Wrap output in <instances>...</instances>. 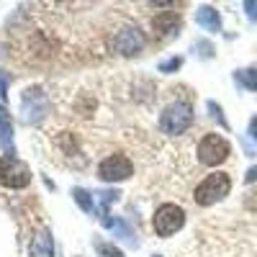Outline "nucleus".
Wrapping results in <instances>:
<instances>
[{
  "mask_svg": "<svg viewBox=\"0 0 257 257\" xmlns=\"http://www.w3.org/2000/svg\"><path fill=\"white\" fill-rule=\"evenodd\" d=\"M231 190V178L226 173H211L208 178H203L198 185H196V193H193V198H196L198 206H213L219 203L229 196Z\"/></svg>",
  "mask_w": 257,
  "mask_h": 257,
  "instance_id": "obj_1",
  "label": "nucleus"
},
{
  "mask_svg": "<svg viewBox=\"0 0 257 257\" xmlns=\"http://www.w3.org/2000/svg\"><path fill=\"white\" fill-rule=\"evenodd\" d=\"M198 162L206 165V167H216L221 165L229 155H231V144L221 137V134H206L201 142H198Z\"/></svg>",
  "mask_w": 257,
  "mask_h": 257,
  "instance_id": "obj_2",
  "label": "nucleus"
},
{
  "mask_svg": "<svg viewBox=\"0 0 257 257\" xmlns=\"http://www.w3.org/2000/svg\"><path fill=\"white\" fill-rule=\"evenodd\" d=\"M190 123H193V108L188 103H180V100L170 103L167 108L162 111V116H160V128L165 134H170V137L183 134Z\"/></svg>",
  "mask_w": 257,
  "mask_h": 257,
  "instance_id": "obj_3",
  "label": "nucleus"
},
{
  "mask_svg": "<svg viewBox=\"0 0 257 257\" xmlns=\"http://www.w3.org/2000/svg\"><path fill=\"white\" fill-rule=\"evenodd\" d=\"M152 224H155V231L160 237H173V234L180 231L183 224H185V211L175 203H165V206L157 208Z\"/></svg>",
  "mask_w": 257,
  "mask_h": 257,
  "instance_id": "obj_4",
  "label": "nucleus"
},
{
  "mask_svg": "<svg viewBox=\"0 0 257 257\" xmlns=\"http://www.w3.org/2000/svg\"><path fill=\"white\" fill-rule=\"evenodd\" d=\"M0 183L8 188H26L31 183V170L16 157L3 155L0 157Z\"/></svg>",
  "mask_w": 257,
  "mask_h": 257,
  "instance_id": "obj_5",
  "label": "nucleus"
},
{
  "mask_svg": "<svg viewBox=\"0 0 257 257\" xmlns=\"http://www.w3.org/2000/svg\"><path fill=\"white\" fill-rule=\"evenodd\" d=\"M98 175L100 180H108V183H118V180H128L134 175V165L126 155H111L105 157L98 167Z\"/></svg>",
  "mask_w": 257,
  "mask_h": 257,
  "instance_id": "obj_6",
  "label": "nucleus"
},
{
  "mask_svg": "<svg viewBox=\"0 0 257 257\" xmlns=\"http://www.w3.org/2000/svg\"><path fill=\"white\" fill-rule=\"evenodd\" d=\"M113 49L123 57H134L144 49V36L139 29H123L113 36Z\"/></svg>",
  "mask_w": 257,
  "mask_h": 257,
  "instance_id": "obj_7",
  "label": "nucleus"
},
{
  "mask_svg": "<svg viewBox=\"0 0 257 257\" xmlns=\"http://www.w3.org/2000/svg\"><path fill=\"white\" fill-rule=\"evenodd\" d=\"M180 26H183V21H180V16H178L175 11L160 13V16L152 21V29H155V34H157L160 39H173V36L180 31Z\"/></svg>",
  "mask_w": 257,
  "mask_h": 257,
  "instance_id": "obj_8",
  "label": "nucleus"
},
{
  "mask_svg": "<svg viewBox=\"0 0 257 257\" xmlns=\"http://www.w3.org/2000/svg\"><path fill=\"white\" fill-rule=\"evenodd\" d=\"M54 254V244H52V237L49 231H39L34 242H31V257H52Z\"/></svg>",
  "mask_w": 257,
  "mask_h": 257,
  "instance_id": "obj_9",
  "label": "nucleus"
},
{
  "mask_svg": "<svg viewBox=\"0 0 257 257\" xmlns=\"http://www.w3.org/2000/svg\"><path fill=\"white\" fill-rule=\"evenodd\" d=\"M198 24L208 31H221V18H219V11L211 8V6H203L198 11Z\"/></svg>",
  "mask_w": 257,
  "mask_h": 257,
  "instance_id": "obj_10",
  "label": "nucleus"
},
{
  "mask_svg": "<svg viewBox=\"0 0 257 257\" xmlns=\"http://www.w3.org/2000/svg\"><path fill=\"white\" fill-rule=\"evenodd\" d=\"M237 80L244 85V88H249V90L257 93V70H254V67H252V70H239V72H237Z\"/></svg>",
  "mask_w": 257,
  "mask_h": 257,
  "instance_id": "obj_11",
  "label": "nucleus"
},
{
  "mask_svg": "<svg viewBox=\"0 0 257 257\" xmlns=\"http://www.w3.org/2000/svg\"><path fill=\"white\" fill-rule=\"evenodd\" d=\"M0 139L11 142V116L6 108H0Z\"/></svg>",
  "mask_w": 257,
  "mask_h": 257,
  "instance_id": "obj_12",
  "label": "nucleus"
},
{
  "mask_svg": "<svg viewBox=\"0 0 257 257\" xmlns=\"http://www.w3.org/2000/svg\"><path fill=\"white\" fill-rule=\"evenodd\" d=\"M95 249L100 252V257H123V252L116 244H108V242H95Z\"/></svg>",
  "mask_w": 257,
  "mask_h": 257,
  "instance_id": "obj_13",
  "label": "nucleus"
},
{
  "mask_svg": "<svg viewBox=\"0 0 257 257\" xmlns=\"http://www.w3.org/2000/svg\"><path fill=\"white\" fill-rule=\"evenodd\" d=\"M75 201H80V206L85 208V211H90V198H88V193H85V190H75Z\"/></svg>",
  "mask_w": 257,
  "mask_h": 257,
  "instance_id": "obj_14",
  "label": "nucleus"
},
{
  "mask_svg": "<svg viewBox=\"0 0 257 257\" xmlns=\"http://www.w3.org/2000/svg\"><path fill=\"white\" fill-rule=\"evenodd\" d=\"M180 64H183V59H180V57H175V59H170V62L160 64V70H162V72H170V70H178Z\"/></svg>",
  "mask_w": 257,
  "mask_h": 257,
  "instance_id": "obj_15",
  "label": "nucleus"
},
{
  "mask_svg": "<svg viewBox=\"0 0 257 257\" xmlns=\"http://www.w3.org/2000/svg\"><path fill=\"white\" fill-rule=\"evenodd\" d=\"M244 206L249 208V211H257V190H252L249 196H247V201H244Z\"/></svg>",
  "mask_w": 257,
  "mask_h": 257,
  "instance_id": "obj_16",
  "label": "nucleus"
},
{
  "mask_svg": "<svg viewBox=\"0 0 257 257\" xmlns=\"http://www.w3.org/2000/svg\"><path fill=\"white\" fill-rule=\"evenodd\" d=\"M244 8H247V16L252 21H257V3H244Z\"/></svg>",
  "mask_w": 257,
  "mask_h": 257,
  "instance_id": "obj_17",
  "label": "nucleus"
},
{
  "mask_svg": "<svg viewBox=\"0 0 257 257\" xmlns=\"http://www.w3.org/2000/svg\"><path fill=\"white\" fill-rule=\"evenodd\" d=\"M244 183H247V185H249V183H257V167H249V170H247Z\"/></svg>",
  "mask_w": 257,
  "mask_h": 257,
  "instance_id": "obj_18",
  "label": "nucleus"
},
{
  "mask_svg": "<svg viewBox=\"0 0 257 257\" xmlns=\"http://www.w3.org/2000/svg\"><path fill=\"white\" fill-rule=\"evenodd\" d=\"M249 134H252V139L257 142V116L252 118V123H249Z\"/></svg>",
  "mask_w": 257,
  "mask_h": 257,
  "instance_id": "obj_19",
  "label": "nucleus"
}]
</instances>
